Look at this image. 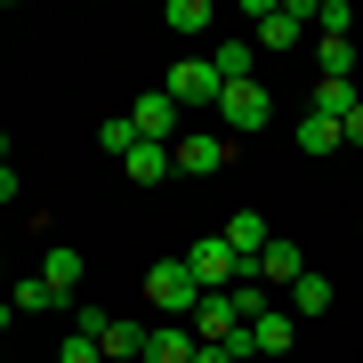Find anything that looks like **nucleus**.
Returning <instances> with one entry per match:
<instances>
[{
	"label": "nucleus",
	"mask_w": 363,
	"mask_h": 363,
	"mask_svg": "<svg viewBox=\"0 0 363 363\" xmlns=\"http://www.w3.org/2000/svg\"><path fill=\"white\" fill-rule=\"evenodd\" d=\"M145 339H154L145 323H113V331L97 339V347H105V363H145Z\"/></svg>",
	"instance_id": "17"
},
{
	"label": "nucleus",
	"mask_w": 363,
	"mask_h": 363,
	"mask_svg": "<svg viewBox=\"0 0 363 363\" xmlns=\"http://www.w3.org/2000/svg\"><path fill=\"white\" fill-rule=\"evenodd\" d=\"M298 145H307V154H339V145H347V121L307 113V121H298Z\"/></svg>",
	"instance_id": "20"
},
{
	"label": "nucleus",
	"mask_w": 363,
	"mask_h": 363,
	"mask_svg": "<svg viewBox=\"0 0 363 363\" xmlns=\"http://www.w3.org/2000/svg\"><path fill=\"white\" fill-rule=\"evenodd\" d=\"M40 283L57 291V307H81V250H73V242H49V259H40Z\"/></svg>",
	"instance_id": "10"
},
{
	"label": "nucleus",
	"mask_w": 363,
	"mask_h": 363,
	"mask_svg": "<svg viewBox=\"0 0 363 363\" xmlns=\"http://www.w3.org/2000/svg\"><path fill=\"white\" fill-rule=\"evenodd\" d=\"M121 315H105V307H73V339H105Z\"/></svg>",
	"instance_id": "25"
},
{
	"label": "nucleus",
	"mask_w": 363,
	"mask_h": 363,
	"mask_svg": "<svg viewBox=\"0 0 363 363\" xmlns=\"http://www.w3.org/2000/svg\"><path fill=\"white\" fill-rule=\"evenodd\" d=\"M242 331H250V323L234 315V298H226V291H210L202 307H194V339H202V347H226V339H242Z\"/></svg>",
	"instance_id": "8"
},
{
	"label": "nucleus",
	"mask_w": 363,
	"mask_h": 363,
	"mask_svg": "<svg viewBox=\"0 0 363 363\" xmlns=\"http://www.w3.org/2000/svg\"><path fill=\"white\" fill-rule=\"evenodd\" d=\"M355 105H363V97H355V81H315V105H307V113H323V121H347Z\"/></svg>",
	"instance_id": "18"
},
{
	"label": "nucleus",
	"mask_w": 363,
	"mask_h": 363,
	"mask_svg": "<svg viewBox=\"0 0 363 363\" xmlns=\"http://www.w3.org/2000/svg\"><path fill=\"white\" fill-rule=\"evenodd\" d=\"M267 121H274V89L267 81H234L218 97V130L226 138H250V130H267Z\"/></svg>",
	"instance_id": "3"
},
{
	"label": "nucleus",
	"mask_w": 363,
	"mask_h": 363,
	"mask_svg": "<svg viewBox=\"0 0 363 363\" xmlns=\"http://www.w3.org/2000/svg\"><path fill=\"white\" fill-rule=\"evenodd\" d=\"M57 363H105V347H97V339H65V347H57Z\"/></svg>",
	"instance_id": "26"
},
{
	"label": "nucleus",
	"mask_w": 363,
	"mask_h": 363,
	"mask_svg": "<svg viewBox=\"0 0 363 363\" xmlns=\"http://www.w3.org/2000/svg\"><path fill=\"white\" fill-rule=\"evenodd\" d=\"M162 89L178 97L186 113H202V105H210V113H218V97H226V73L210 65V57H186V65H169V81H162Z\"/></svg>",
	"instance_id": "4"
},
{
	"label": "nucleus",
	"mask_w": 363,
	"mask_h": 363,
	"mask_svg": "<svg viewBox=\"0 0 363 363\" xmlns=\"http://www.w3.org/2000/svg\"><path fill=\"white\" fill-rule=\"evenodd\" d=\"M145 298H154V315L162 323H194V307H202V283H194V267L186 259H162V267H145Z\"/></svg>",
	"instance_id": "2"
},
{
	"label": "nucleus",
	"mask_w": 363,
	"mask_h": 363,
	"mask_svg": "<svg viewBox=\"0 0 363 363\" xmlns=\"http://www.w3.org/2000/svg\"><path fill=\"white\" fill-rule=\"evenodd\" d=\"M226 298H234V315H242V323H259V315H267V283H259V274H242Z\"/></svg>",
	"instance_id": "23"
},
{
	"label": "nucleus",
	"mask_w": 363,
	"mask_h": 363,
	"mask_svg": "<svg viewBox=\"0 0 363 363\" xmlns=\"http://www.w3.org/2000/svg\"><path fill=\"white\" fill-rule=\"evenodd\" d=\"M130 121H138V138H154V145H178V138H186V105L169 97V89H145V97L130 105Z\"/></svg>",
	"instance_id": "7"
},
{
	"label": "nucleus",
	"mask_w": 363,
	"mask_h": 363,
	"mask_svg": "<svg viewBox=\"0 0 363 363\" xmlns=\"http://www.w3.org/2000/svg\"><path fill=\"white\" fill-rule=\"evenodd\" d=\"M40 307H57V291H49V283H16V298H9V323H16V315H40Z\"/></svg>",
	"instance_id": "24"
},
{
	"label": "nucleus",
	"mask_w": 363,
	"mask_h": 363,
	"mask_svg": "<svg viewBox=\"0 0 363 363\" xmlns=\"http://www.w3.org/2000/svg\"><path fill=\"white\" fill-rule=\"evenodd\" d=\"M315 65L323 81H355V33H315Z\"/></svg>",
	"instance_id": "15"
},
{
	"label": "nucleus",
	"mask_w": 363,
	"mask_h": 363,
	"mask_svg": "<svg viewBox=\"0 0 363 363\" xmlns=\"http://www.w3.org/2000/svg\"><path fill=\"white\" fill-rule=\"evenodd\" d=\"M97 145H105V154H121V162H130V154H138V121H130V113H113V121L97 130Z\"/></svg>",
	"instance_id": "22"
},
{
	"label": "nucleus",
	"mask_w": 363,
	"mask_h": 363,
	"mask_svg": "<svg viewBox=\"0 0 363 363\" xmlns=\"http://www.w3.org/2000/svg\"><path fill=\"white\" fill-rule=\"evenodd\" d=\"M186 267H194V283L202 291H234V283H242V259H234V242H226V234H202V242L194 250H186Z\"/></svg>",
	"instance_id": "5"
},
{
	"label": "nucleus",
	"mask_w": 363,
	"mask_h": 363,
	"mask_svg": "<svg viewBox=\"0 0 363 363\" xmlns=\"http://www.w3.org/2000/svg\"><path fill=\"white\" fill-rule=\"evenodd\" d=\"M169 154H178V169H186V178H218V169L234 162V138H226V130H186Z\"/></svg>",
	"instance_id": "6"
},
{
	"label": "nucleus",
	"mask_w": 363,
	"mask_h": 363,
	"mask_svg": "<svg viewBox=\"0 0 363 363\" xmlns=\"http://www.w3.org/2000/svg\"><path fill=\"white\" fill-rule=\"evenodd\" d=\"M298 347V315L291 307H267L259 323H250V355H291Z\"/></svg>",
	"instance_id": "11"
},
{
	"label": "nucleus",
	"mask_w": 363,
	"mask_h": 363,
	"mask_svg": "<svg viewBox=\"0 0 363 363\" xmlns=\"http://www.w3.org/2000/svg\"><path fill=\"white\" fill-rule=\"evenodd\" d=\"M162 25L178 33V40H194V33H210V0H169V9H162Z\"/></svg>",
	"instance_id": "21"
},
{
	"label": "nucleus",
	"mask_w": 363,
	"mask_h": 363,
	"mask_svg": "<svg viewBox=\"0 0 363 363\" xmlns=\"http://www.w3.org/2000/svg\"><path fill=\"white\" fill-rule=\"evenodd\" d=\"M121 169H130V178H138V186H162V178H169V169H178V154H169V145H154V138H138V154H130V162H121Z\"/></svg>",
	"instance_id": "16"
},
{
	"label": "nucleus",
	"mask_w": 363,
	"mask_h": 363,
	"mask_svg": "<svg viewBox=\"0 0 363 363\" xmlns=\"http://www.w3.org/2000/svg\"><path fill=\"white\" fill-rule=\"evenodd\" d=\"M315 25H323V33H347V25H355V9H347V0H323V16H315Z\"/></svg>",
	"instance_id": "27"
},
{
	"label": "nucleus",
	"mask_w": 363,
	"mask_h": 363,
	"mask_svg": "<svg viewBox=\"0 0 363 363\" xmlns=\"http://www.w3.org/2000/svg\"><path fill=\"white\" fill-rule=\"evenodd\" d=\"M210 65L226 73V89H234V81H259V40H250V33H234V40H210Z\"/></svg>",
	"instance_id": "12"
},
{
	"label": "nucleus",
	"mask_w": 363,
	"mask_h": 363,
	"mask_svg": "<svg viewBox=\"0 0 363 363\" xmlns=\"http://www.w3.org/2000/svg\"><path fill=\"white\" fill-rule=\"evenodd\" d=\"M347 145H363V105H355V113H347Z\"/></svg>",
	"instance_id": "28"
},
{
	"label": "nucleus",
	"mask_w": 363,
	"mask_h": 363,
	"mask_svg": "<svg viewBox=\"0 0 363 363\" xmlns=\"http://www.w3.org/2000/svg\"><path fill=\"white\" fill-rule=\"evenodd\" d=\"M242 16H250V40L283 57V49L307 40V25L323 16V0H242Z\"/></svg>",
	"instance_id": "1"
},
{
	"label": "nucleus",
	"mask_w": 363,
	"mask_h": 363,
	"mask_svg": "<svg viewBox=\"0 0 363 363\" xmlns=\"http://www.w3.org/2000/svg\"><path fill=\"white\" fill-rule=\"evenodd\" d=\"M194 355H202L194 323H154V339H145V363H194Z\"/></svg>",
	"instance_id": "13"
},
{
	"label": "nucleus",
	"mask_w": 363,
	"mask_h": 363,
	"mask_svg": "<svg viewBox=\"0 0 363 363\" xmlns=\"http://www.w3.org/2000/svg\"><path fill=\"white\" fill-rule=\"evenodd\" d=\"M291 315H331V274H298V283H291Z\"/></svg>",
	"instance_id": "19"
},
{
	"label": "nucleus",
	"mask_w": 363,
	"mask_h": 363,
	"mask_svg": "<svg viewBox=\"0 0 363 363\" xmlns=\"http://www.w3.org/2000/svg\"><path fill=\"white\" fill-rule=\"evenodd\" d=\"M250 274H259V283H298V274H307V250H298L291 234H274V242H267V259L250 267Z\"/></svg>",
	"instance_id": "14"
},
{
	"label": "nucleus",
	"mask_w": 363,
	"mask_h": 363,
	"mask_svg": "<svg viewBox=\"0 0 363 363\" xmlns=\"http://www.w3.org/2000/svg\"><path fill=\"white\" fill-rule=\"evenodd\" d=\"M218 234H226V242H234V259H242V267H259V259H267V242H274V226H267V210H234V218H226Z\"/></svg>",
	"instance_id": "9"
}]
</instances>
